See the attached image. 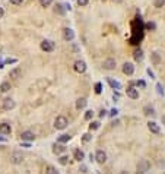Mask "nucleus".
Instances as JSON below:
<instances>
[{"label": "nucleus", "instance_id": "obj_1", "mask_svg": "<svg viewBox=\"0 0 165 174\" xmlns=\"http://www.w3.org/2000/svg\"><path fill=\"white\" fill-rule=\"evenodd\" d=\"M66 126H67V119H66L65 116H59V117H56V120H54V127H56L57 130L66 129Z\"/></svg>", "mask_w": 165, "mask_h": 174}, {"label": "nucleus", "instance_id": "obj_2", "mask_svg": "<svg viewBox=\"0 0 165 174\" xmlns=\"http://www.w3.org/2000/svg\"><path fill=\"white\" fill-rule=\"evenodd\" d=\"M148 171H149V163H148V159H140V161H139V164H137L136 174H146Z\"/></svg>", "mask_w": 165, "mask_h": 174}, {"label": "nucleus", "instance_id": "obj_3", "mask_svg": "<svg viewBox=\"0 0 165 174\" xmlns=\"http://www.w3.org/2000/svg\"><path fill=\"white\" fill-rule=\"evenodd\" d=\"M116 66H117V61H116V59H112V57L105 59L104 63H102V67L105 70H114V69H116Z\"/></svg>", "mask_w": 165, "mask_h": 174}, {"label": "nucleus", "instance_id": "obj_4", "mask_svg": "<svg viewBox=\"0 0 165 174\" xmlns=\"http://www.w3.org/2000/svg\"><path fill=\"white\" fill-rule=\"evenodd\" d=\"M41 50L45 53H51L53 50H54V43L53 41H50V40H44L41 43Z\"/></svg>", "mask_w": 165, "mask_h": 174}, {"label": "nucleus", "instance_id": "obj_5", "mask_svg": "<svg viewBox=\"0 0 165 174\" xmlns=\"http://www.w3.org/2000/svg\"><path fill=\"white\" fill-rule=\"evenodd\" d=\"M73 69L78 72V73H85V70H86V63H85L83 60H76L75 65H73Z\"/></svg>", "mask_w": 165, "mask_h": 174}, {"label": "nucleus", "instance_id": "obj_6", "mask_svg": "<svg viewBox=\"0 0 165 174\" xmlns=\"http://www.w3.org/2000/svg\"><path fill=\"white\" fill-rule=\"evenodd\" d=\"M23 161V155H22V152H13L10 155V163L12 164H15V165H18V164H21Z\"/></svg>", "mask_w": 165, "mask_h": 174}, {"label": "nucleus", "instance_id": "obj_7", "mask_svg": "<svg viewBox=\"0 0 165 174\" xmlns=\"http://www.w3.org/2000/svg\"><path fill=\"white\" fill-rule=\"evenodd\" d=\"M95 161L98 164H105L107 163V154L104 152V151H96V154H95Z\"/></svg>", "mask_w": 165, "mask_h": 174}, {"label": "nucleus", "instance_id": "obj_8", "mask_svg": "<svg viewBox=\"0 0 165 174\" xmlns=\"http://www.w3.org/2000/svg\"><path fill=\"white\" fill-rule=\"evenodd\" d=\"M2 107L5 110H13L15 108V101L12 98H5L3 101H2Z\"/></svg>", "mask_w": 165, "mask_h": 174}, {"label": "nucleus", "instance_id": "obj_9", "mask_svg": "<svg viewBox=\"0 0 165 174\" xmlns=\"http://www.w3.org/2000/svg\"><path fill=\"white\" fill-rule=\"evenodd\" d=\"M126 94H127V97L132 98V99H137L139 98V91L136 88H133V86H129V88L126 89Z\"/></svg>", "mask_w": 165, "mask_h": 174}, {"label": "nucleus", "instance_id": "obj_10", "mask_svg": "<svg viewBox=\"0 0 165 174\" xmlns=\"http://www.w3.org/2000/svg\"><path fill=\"white\" fill-rule=\"evenodd\" d=\"M63 38H65L66 41H72L75 38L73 29H70V28H65V29H63Z\"/></svg>", "mask_w": 165, "mask_h": 174}, {"label": "nucleus", "instance_id": "obj_11", "mask_svg": "<svg viewBox=\"0 0 165 174\" xmlns=\"http://www.w3.org/2000/svg\"><path fill=\"white\" fill-rule=\"evenodd\" d=\"M21 139H22V141H27V142H31V141H35V135H34L32 132H29V130L22 132Z\"/></svg>", "mask_w": 165, "mask_h": 174}, {"label": "nucleus", "instance_id": "obj_12", "mask_svg": "<svg viewBox=\"0 0 165 174\" xmlns=\"http://www.w3.org/2000/svg\"><path fill=\"white\" fill-rule=\"evenodd\" d=\"M123 73L127 75V76H130V75L134 73V66L132 63H124L123 65Z\"/></svg>", "mask_w": 165, "mask_h": 174}, {"label": "nucleus", "instance_id": "obj_13", "mask_svg": "<svg viewBox=\"0 0 165 174\" xmlns=\"http://www.w3.org/2000/svg\"><path fill=\"white\" fill-rule=\"evenodd\" d=\"M21 75H22V70H21L19 67H13V69L9 72V76H10L12 79H19Z\"/></svg>", "mask_w": 165, "mask_h": 174}, {"label": "nucleus", "instance_id": "obj_14", "mask_svg": "<svg viewBox=\"0 0 165 174\" xmlns=\"http://www.w3.org/2000/svg\"><path fill=\"white\" fill-rule=\"evenodd\" d=\"M10 132H12L10 124H7V123H2V124H0V133H3V135H10Z\"/></svg>", "mask_w": 165, "mask_h": 174}, {"label": "nucleus", "instance_id": "obj_15", "mask_svg": "<svg viewBox=\"0 0 165 174\" xmlns=\"http://www.w3.org/2000/svg\"><path fill=\"white\" fill-rule=\"evenodd\" d=\"M148 127H149V130H150L152 133H159V130H161V127L158 126L155 121H149V123H148Z\"/></svg>", "mask_w": 165, "mask_h": 174}, {"label": "nucleus", "instance_id": "obj_16", "mask_svg": "<svg viewBox=\"0 0 165 174\" xmlns=\"http://www.w3.org/2000/svg\"><path fill=\"white\" fill-rule=\"evenodd\" d=\"M150 60H152V63H154L155 66H158L161 63V56H159V53L154 51V53L150 54Z\"/></svg>", "mask_w": 165, "mask_h": 174}, {"label": "nucleus", "instance_id": "obj_17", "mask_svg": "<svg viewBox=\"0 0 165 174\" xmlns=\"http://www.w3.org/2000/svg\"><path fill=\"white\" fill-rule=\"evenodd\" d=\"M86 104H88L86 98H79L78 101H76V108H78V110H83L86 107Z\"/></svg>", "mask_w": 165, "mask_h": 174}, {"label": "nucleus", "instance_id": "obj_18", "mask_svg": "<svg viewBox=\"0 0 165 174\" xmlns=\"http://www.w3.org/2000/svg\"><path fill=\"white\" fill-rule=\"evenodd\" d=\"M133 57H134V60H136V61H142V60H143V51H142L140 48L134 50V53H133Z\"/></svg>", "mask_w": 165, "mask_h": 174}, {"label": "nucleus", "instance_id": "obj_19", "mask_svg": "<svg viewBox=\"0 0 165 174\" xmlns=\"http://www.w3.org/2000/svg\"><path fill=\"white\" fill-rule=\"evenodd\" d=\"M10 82H2V85H0V91L2 92H7V91H10Z\"/></svg>", "mask_w": 165, "mask_h": 174}, {"label": "nucleus", "instance_id": "obj_20", "mask_svg": "<svg viewBox=\"0 0 165 174\" xmlns=\"http://www.w3.org/2000/svg\"><path fill=\"white\" fill-rule=\"evenodd\" d=\"M83 158H85V154L82 151H79V149H76V151H75V159L76 161H82Z\"/></svg>", "mask_w": 165, "mask_h": 174}, {"label": "nucleus", "instance_id": "obj_21", "mask_svg": "<svg viewBox=\"0 0 165 174\" xmlns=\"http://www.w3.org/2000/svg\"><path fill=\"white\" fill-rule=\"evenodd\" d=\"M154 7H156V9L165 7V0H154Z\"/></svg>", "mask_w": 165, "mask_h": 174}, {"label": "nucleus", "instance_id": "obj_22", "mask_svg": "<svg viewBox=\"0 0 165 174\" xmlns=\"http://www.w3.org/2000/svg\"><path fill=\"white\" fill-rule=\"evenodd\" d=\"M45 174H59V171L53 165H47L45 167Z\"/></svg>", "mask_w": 165, "mask_h": 174}, {"label": "nucleus", "instance_id": "obj_23", "mask_svg": "<svg viewBox=\"0 0 165 174\" xmlns=\"http://www.w3.org/2000/svg\"><path fill=\"white\" fill-rule=\"evenodd\" d=\"M70 138H72L70 135H61L60 138H59V142H60V143H66V142L70 141Z\"/></svg>", "mask_w": 165, "mask_h": 174}, {"label": "nucleus", "instance_id": "obj_24", "mask_svg": "<svg viewBox=\"0 0 165 174\" xmlns=\"http://www.w3.org/2000/svg\"><path fill=\"white\" fill-rule=\"evenodd\" d=\"M108 83H110V85L112 86L114 89H120V88H121V85H120L118 82H116V81H112L111 78H108Z\"/></svg>", "mask_w": 165, "mask_h": 174}, {"label": "nucleus", "instance_id": "obj_25", "mask_svg": "<svg viewBox=\"0 0 165 174\" xmlns=\"http://www.w3.org/2000/svg\"><path fill=\"white\" fill-rule=\"evenodd\" d=\"M54 154H61V152H65L66 151V148L65 146H57V145H54Z\"/></svg>", "mask_w": 165, "mask_h": 174}, {"label": "nucleus", "instance_id": "obj_26", "mask_svg": "<svg viewBox=\"0 0 165 174\" xmlns=\"http://www.w3.org/2000/svg\"><path fill=\"white\" fill-rule=\"evenodd\" d=\"M51 3H53V0H40V5H41L43 7H48V6H51Z\"/></svg>", "mask_w": 165, "mask_h": 174}, {"label": "nucleus", "instance_id": "obj_27", "mask_svg": "<svg viewBox=\"0 0 165 174\" xmlns=\"http://www.w3.org/2000/svg\"><path fill=\"white\" fill-rule=\"evenodd\" d=\"M99 127V121H92L91 124H89V129L91 130H96Z\"/></svg>", "mask_w": 165, "mask_h": 174}, {"label": "nucleus", "instance_id": "obj_28", "mask_svg": "<svg viewBox=\"0 0 165 174\" xmlns=\"http://www.w3.org/2000/svg\"><path fill=\"white\" fill-rule=\"evenodd\" d=\"M59 163H60L61 165H66V164L69 163V158H67V157H61V158L59 159Z\"/></svg>", "mask_w": 165, "mask_h": 174}, {"label": "nucleus", "instance_id": "obj_29", "mask_svg": "<svg viewBox=\"0 0 165 174\" xmlns=\"http://www.w3.org/2000/svg\"><path fill=\"white\" fill-rule=\"evenodd\" d=\"M92 117H94V111H91V110H89V111H86V114H85V120H91Z\"/></svg>", "mask_w": 165, "mask_h": 174}, {"label": "nucleus", "instance_id": "obj_30", "mask_svg": "<svg viewBox=\"0 0 165 174\" xmlns=\"http://www.w3.org/2000/svg\"><path fill=\"white\" fill-rule=\"evenodd\" d=\"M143 111H145V114H155L154 113V108H152V107H145Z\"/></svg>", "mask_w": 165, "mask_h": 174}, {"label": "nucleus", "instance_id": "obj_31", "mask_svg": "<svg viewBox=\"0 0 165 174\" xmlns=\"http://www.w3.org/2000/svg\"><path fill=\"white\" fill-rule=\"evenodd\" d=\"M88 3H89V0H78V5H79L81 7H83V6H86Z\"/></svg>", "mask_w": 165, "mask_h": 174}, {"label": "nucleus", "instance_id": "obj_32", "mask_svg": "<svg viewBox=\"0 0 165 174\" xmlns=\"http://www.w3.org/2000/svg\"><path fill=\"white\" fill-rule=\"evenodd\" d=\"M101 88H102V85H101V83H96V85H95V92H96V94H101Z\"/></svg>", "mask_w": 165, "mask_h": 174}, {"label": "nucleus", "instance_id": "obj_33", "mask_svg": "<svg viewBox=\"0 0 165 174\" xmlns=\"http://www.w3.org/2000/svg\"><path fill=\"white\" fill-rule=\"evenodd\" d=\"M10 3L18 6V5H22V3H23V0H10Z\"/></svg>", "mask_w": 165, "mask_h": 174}, {"label": "nucleus", "instance_id": "obj_34", "mask_svg": "<svg viewBox=\"0 0 165 174\" xmlns=\"http://www.w3.org/2000/svg\"><path fill=\"white\" fill-rule=\"evenodd\" d=\"M91 139V135L89 133H86V135H83V142H88V141H89Z\"/></svg>", "mask_w": 165, "mask_h": 174}, {"label": "nucleus", "instance_id": "obj_35", "mask_svg": "<svg viewBox=\"0 0 165 174\" xmlns=\"http://www.w3.org/2000/svg\"><path fill=\"white\" fill-rule=\"evenodd\" d=\"M146 27H148L149 29H155V23H152V22H149V23L146 25Z\"/></svg>", "mask_w": 165, "mask_h": 174}, {"label": "nucleus", "instance_id": "obj_36", "mask_svg": "<svg viewBox=\"0 0 165 174\" xmlns=\"http://www.w3.org/2000/svg\"><path fill=\"white\" fill-rule=\"evenodd\" d=\"M60 7H61L60 5H59V6H56V12H59V13H63V10H61Z\"/></svg>", "mask_w": 165, "mask_h": 174}, {"label": "nucleus", "instance_id": "obj_37", "mask_svg": "<svg viewBox=\"0 0 165 174\" xmlns=\"http://www.w3.org/2000/svg\"><path fill=\"white\" fill-rule=\"evenodd\" d=\"M3 15H5V10H3V7H0V19L3 18Z\"/></svg>", "mask_w": 165, "mask_h": 174}, {"label": "nucleus", "instance_id": "obj_38", "mask_svg": "<svg viewBox=\"0 0 165 174\" xmlns=\"http://www.w3.org/2000/svg\"><path fill=\"white\" fill-rule=\"evenodd\" d=\"M137 85H139V86H142V88H145V82H143V81H139Z\"/></svg>", "mask_w": 165, "mask_h": 174}, {"label": "nucleus", "instance_id": "obj_39", "mask_svg": "<svg viewBox=\"0 0 165 174\" xmlns=\"http://www.w3.org/2000/svg\"><path fill=\"white\" fill-rule=\"evenodd\" d=\"M81 171H82V173H86V167L82 165V167H81Z\"/></svg>", "mask_w": 165, "mask_h": 174}, {"label": "nucleus", "instance_id": "obj_40", "mask_svg": "<svg viewBox=\"0 0 165 174\" xmlns=\"http://www.w3.org/2000/svg\"><path fill=\"white\" fill-rule=\"evenodd\" d=\"M118 174H129V173H127V171H126V170H121V171H120Z\"/></svg>", "mask_w": 165, "mask_h": 174}, {"label": "nucleus", "instance_id": "obj_41", "mask_svg": "<svg viewBox=\"0 0 165 174\" xmlns=\"http://www.w3.org/2000/svg\"><path fill=\"white\" fill-rule=\"evenodd\" d=\"M112 2H114V3H121L123 0H112Z\"/></svg>", "mask_w": 165, "mask_h": 174}, {"label": "nucleus", "instance_id": "obj_42", "mask_svg": "<svg viewBox=\"0 0 165 174\" xmlns=\"http://www.w3.org/2000/svg\"><path fill=\"white\" fill-rule=\"evenodd\" d=\"M162 121H164V123H165V116H164V117H162Z\"/></svg>", "mask_w": 165, "mask_h": 174}, {"label": "nucleus", "instance_id": "obj_43", "mask_svg": "<svg viewBox=\"0 0 165 174\" xmlns=\"http://www.w3.org/2000/svg\"><path fill=\"white\" fill-rule=\"evenodd\" d=\"M164 174H165V173H164Z\"/></svg>", "mask_w": 165, "mask_h": 174}]
</instances>
